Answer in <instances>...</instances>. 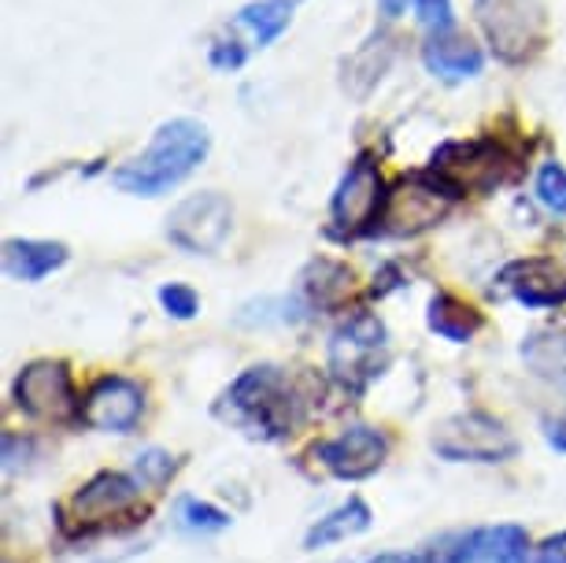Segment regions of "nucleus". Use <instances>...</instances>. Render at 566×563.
<instances>
[{
	"label": "nucleus",
	"instance_id": "4be33fe9",
	"mask_svg": "<svg viewBox=\"0 0 566 563\" xmlns=\"http://www.w3.org/2000/svg\"><path fill=\"white\" fill-rule=\"evenodd\" d=\"M478 560V530H452L433 541H426L397 563H474Z\"/></svg>",
	"mask_w": 566,
	"mask_h": 563
},
{
	"label": "nucleus",
	"instance_id": "2eb2a0df",
	"mask_svg": "<svg viewBox=\"0 0 566 563\" xmlns=\"http://www.w3.org/2000/svg\"><path fill=\"white\" fill-rule=\"evenodd\" d=\"M422 60H426V67L444 82L474 79V74H482V67H485L482 49H478L470 38L455 34V30H448V34H430V41H426V49H422Z\"/></svg>",
	"mask_w": 566,
	"mask_h": 563
},
{
	"label": "nucleus",
	"instance_id": "cd10ccee",
	"mask_svg": "<svg viewBox=\"0 0 566 563\" xmlns=\"http://www.w3.org/2000/svg\"><path fill=\"white\" fill-rule=\"evenodd\" d=\"M419 19L430 34H448L452 30V0H415Z\"/></svg>",
	"mask_w": 566,
	"mask_h": 563
},
{
	"label": "nucleus",
	"instance_id": "7c9ffc66",
	"mask_svg": "<svg viewBox=\"0 0 566 563\" xmlns=\"http://www.w3.org/2000/svg\"><path fill=\"white\" fill-rule=\"evenodd\" d=\"M544 441H548L555 452H566V416L544 419Z\"/></svg>",
	"mask_w": 566,
	"mask_h": 563
},
{
	"label": "nucleus",
	"instance_id": "6e6552de",
	"mask_svg": "<svg viewBox=\"0 0 566 563\" xmlns=\"http://www.w3.org/2000/svg\"><path fill=\"white\" fill-rule=\"evenodd\" d=\"M233 230V205L216 189L193 194L167 216V238L189 257H216Z\"/></svg>",
	"mask_w": 566,
	"mask_h": 563
},
{
	"label": "nucleus",
	"instance_id": "bb28decb",
	"mask_svg": "<svg viewBox=\"0 0 566 563\" xmlns=\"http://www.w3.org/2000/svg\"><path fill=\"white\" fill-rule=\"evenodd\" d=\"M159 304H164V312L175 319H193L200 312V296L189 290V285H178V282H170L159 290Z\"/></svg>",
	"mask_w": 566,
	"mask_h": 563
},
{
	"label": "nucleus",
	"instance_id": "1a4fd4ad",
	"mask_svg": "<svg viewBox=\"0 0 566 563\" xmlns=\"http://www.w3.org/2000/svg\"><path fill=\"white\" fill-rule=\"evenodd\" d=\"M452 194L437 183L433 175L426 178H403L386 194V205H381L378 227L389 238H415V233L437 227L448 211H452Z\"/></svg>",
	"mask_w": 566,
	"mask_h": 563
},
{
	"label": "nucleus",
	"instance_id": "20e7f679",
	"mask_svg": "<svg viewBox=\"0 0 566 563\" xmlns=\"http://www.w3.org/2000/svg\"><path fill=\"white\" fill-rule=\"evenodd\" d=\"M12 400L34 423H52V427L82 423V397L63 359H34V364L19 367L12 382Z\"/></svg>",
	"mask_w": 566,
	"mask_h": 563
},
{
	"label": "nucleus",
	"instance_id": "393cba45",
	"mask_svg": "<svg viewBox=\"0 0 566 563\" xmlns=\"http://www.w3.org/2000/svg\"><path fill=\"white\" fill-rule=\"evenodd\" d=\"M537 200L555 216H566V167L544 164L537 171Z\"/></svg>",
	"mask_w": 566,
	"mask_h": 563
},
{
	"label": "nucleus",
	"instance_id": "9d476101",
	"mask_svg": "<svg viewBox=\"0 0 566 563\" xmlns=\"http://www.w3.org/2000/svg\"><path fill=\"white\" fill-rule=\"evenodd\" d=\"M392 452V441L386 430L367 427V423H356V427H345L334 438L318 441L312 456L315 463L323 467L329 478H340V482H363V478L378 475L386 467Z\"/></svg>",
	"mask_w": 566,
	"mask_h": 563
},
{
	"label": "nucleus",
	"instance_id": "f257e3e1",
	"mask_svg": "<svg viewBox=\"0 0 566 563\" xmlns=\"http://www.w3.org/2000/svg\"><path fill=\"white\" fill-rule=\"evenodd\" d=\"M307 408H312V397L301 386V378H293L277 364H255L241 371L219 400L222 419L263 441H282L293 430H301Z\"/></svg>",
	"mask_w": 566,
	"mask_h": 563
},
{
	"label": "nucleus",
	"instance_id": "7ed1b4c3",
	"mask_svg": "<svg viewBox=\"0 0 566 563\" xmlns=\"http://www.w3.org/2000/svg\"><path fill=\"white\" fill-rule=\"evenodd\" d=\"M386 359H389V334L378 315L356 312L329 334V375L352 393L367 389L381 375Z\"/></svg>",
	"mask_w": 566,
	"mask_h": 563
},
{
	"label": "nucleus",
	"instance_id": "39448f33",
	"mask_svg": "<svg viewBox=\"0 0 566 563\" xmlns=\"http://www.w3.org/2000/svg\"><path fill=\"white\" fill-rule=\"evenodd\" d=\"M433 452L448 463H504L518 452V438L489 411H459L433 430Z\"/></svg>",
	"mask_w": 566,
	"mask_h": 563
},
{
	"label": "nucleus",
	"instance_id": "f03ea898",
	"mask_svg": "<svg viewBox=\"0 0 566 563\" xmlns=\"http://www.w3.org/2000/svg\"><path fill=\"white\" fill-rule=\"evenodd\" d=\"M211 148V134L197 119H170L156 131L153 145L130 164L112 175V183L130 197H164L167 189L186 183L205 164Z\"/></svg>",
	"mask_w": 566,
	"mask_h": 563
},
{
	"label": "nucleus",
	"instance_id": "f8f14e48",
	"mask_svg": "<svg viewBox=\"0 0 566 563\" xmlns=\"http://www.w3.org/2000/svg\"><path fill=\"white\" fill-rule=\"evenodd\" d=\"M381 205H386V183L370 156H359L340 178L334 200H329V219H334V233L340 238H356L378 227Z\"/></svg>",
	"mask_w": 566,
	"mask_h": 563
},
{
	"label": "nucleus",
	"instance_id": "dca6fc26",
	"mask_svg": "<svg viewBox=\"0 0 566 563\" xmlns=\"http://www.w3.org/2000/svg\"><path fill=\"white\" fill-rule=\"evenodd\" d=\"M67 263V246L60 241H34V238H12L4 241V271L19 282H41L52 271Z\"/></svg>",
	"mask_w": 566,
	"mask_h": 563
},
{
	"label": "nucleus",
	"instance_id": "aec40b11",
	"mask_svg": "<svg viewBox=\"0 0 566 563\" xmlns=\"http://www.w3.org/2000/svg\"><path fill=\"white\" fill-rule=\"evenodd\" d=\"M301 290L307 296L312 307H334L348 296L352 290V271L345 263H334V260H315L312 268L304 271L301 279Z\"/></svg>",
	"mask_w": 566,
	"mask_h": 563
},
{
	"label": "nucleus",
	"instance_id": "4468645a",
	"mask_svg": "<svg viewBox=\"0 0 566 563\" xmlns=\"http://www.w3.org/2000/svg\"><path fill=\"white\" fill-rule=\"evenodd\" d=\"M500 285L526 307H559L566 304V268L548 257L515 260L500 271Z\"/></svg>",
	"mask_w": 566,
	"mask_h": 563
},
{
	"label": "nucleus",
	"instance_id": "ddd939ff",
	"mask_svg": "<svg viewBox=\"0 0 566 563\" xmlns=\"http://www.w3.org/2000/svg\"><path fill=\"white\" fill-rule=\"evenodd\" d=\"M145 416L142 382L126 375H101L82 397V423L101 434H134Z\"/></svg>",
	"mask_w": 566,
	"mask_h": 563
},
{
	"label": "nucleus",
	"instance_id": "2f4dec72",
	"mask_svg": "<svg viewBox=\"0 0 566 563\" xmlns=\"http://www.w3.org/2000/svg\"><path fill=\"white\" fill-rule=\"evenodd\" d=\"M381 4V12H386V19H397L403 8H408V0H378Z\"/></svg>",
	"mask_w": 566,
	"mask_h": 563
},
{
	"label": "nucleus",
	"instance_id": "9b49d317",
	"mask_svg": "<svg viewBox=\"0 0 566 563\" xmlns=\"http://www.w3.org/2000/svg\"><path fill=\"white\" fill-rule=\"evenodd\" d=\"M145 482L126 471H97L71 497V519L78 530H108L115 519H130L142 508Z\"/></svg>",
	"mask_w": 566,
	"mask_h": 563
},
{
	"label": "nucleus",
	"instance_id": "b1692460",
	"mask_svg": "<svg viewBox=\"0 0 566 563\" xmlns=\"http://www.w3.org/2000/svg\"><path fill=\"white\" fill-rule=\"evenodd\" d=\"M178 519H181V526L193 530V534H219V530L230 526V515L222 512V508L197 501V497H186V501L178 504Z\"/></svg>",
	"mask_w": 566,
	"mask_h": 563
},
{
	"label": "nucleus",
	"instance_id": "a211bd4d",
	"mask_svg": "<svg viewBox=\"0 0 566 563\" xmlns=\"http://www.w3.org/2000/svg\"><path fill=\"white\" fill-rule=\"evenodd\" d=\"M370 526V508L359 497H348L345 504L329 508V512L318 519V523L307 530L304 549H326V545H340V541L363 534Z\"/></svg>",
	"mask_w": 566,
	"mask_h": 563
},
{
	"label": "nucleus",
	"instance_id": "6ab92c4d",
	"mask_svg": "<svg viewBox=\"0 0 566 563\" xmlns=\"http://www.w3.org/2000/svg\"><path fill=\"white\" fill-rule=\"evenodd\" d=\"M522 364L541 382L566 393V331H533L522 342Z\"/></svg>",
	"mask_w": 566,
	"mask_h": 563
},
{
	"label": "nucleus",
	"instance_id": "c85d7f7f",
	"mask_svg": "<svg viewBox=\"0 0 566 563\" xmlns=\"http://www.w3.org/2000/svg\"><path fill=\"white\" fill-rule=\"evenodd\" d=\"M244 60H249V52H244L241 41L222 38V41L211 45V67H216V71H238Z\"/></svg>",
	"mask_w": 566,
	"mask_h": 563
},
{
	"label": "nucleus",
	"instance_id": "0eeeda50",
	"mask_svg": "<svg viewBox=\"0 0 566 563\" xmlns=\"http://www.w3.org/2000/svg\"><path fill=\"white\" fill-rule=\"evenodd\" d=\"M478 23L500 60L522 63L544 41V8L541 0H474Z\"/></svg>",
	"mask_w": 566,
	"mask_h": 563
},
{
	"label": "nucleus",
	"instance_id": "f3484780",
	"mask_svg": "<svg viewBox=\"0 0 566 563\" xmlns=\"http://www.w3.org/2000/svg\"><path fill=\"white\" fill-rule=\"evenodd\" d=\"M426 323H430V331L437 337H444V342H452V345H463L482 331V312L452 293H433Z\"/></svg>",
	"mask_w": 566,
	"mask_h": 563
},
{
	"label": "nucleus",
	"instance_id": "a878e982",
	"mask_svg": "<svg viewBox=\"0 0 566 563\" xmlns=\"http://www.w3.org/2000/svg\"><path fill=\"white\" fill-rule=\"evenodd\" d=\"M175 456L170 452H164V449H148V452H142L137 456V463H134V471H137V478H142L145 486H164L170 475H175Z\"/></svg>",
	"mask_w": 566,
	"mask_h": 563
},
{
	"label": "nucleus",
	"instance_id": "c756f323",
	"mask_svg": "<svg viewBox=\"0 0 566 563\" xmlns=\"http://www.w3.org/2000/svg\"><path fill=\"white\" fill-rule=\"evenodd\" d=\"M533 563H566V530L555 538H544L533 552Z\"/></svg>",
	"mask_w": 566,
	"mask_h": 563
},
{
	"label": "nucleus",
	"instance_id": "423d86ee",
	"mask_svg": "<svg viewBox=\"0 0 566 563\" xmlns=\"http://www.w3.org/2000/svg\"><path fill=\"white\" fill-rule=\"evenodd\" d=\"M507 153L496 142H448L433 153L430 175L452 197L489 194L507 178Z\"/></svg>",
	"mask_w": 566,
	"mask_h": 563
},
{
	"label": "nucleus",
	"instance_id": "5701e85b",
	"mask_svg": "<svg viewBox=\"0 0 566 563\" xmlns=\"http://www.w3.org/2000/svg\"><path fill=\"white\" fill-rule=\"evenodd\" d=\"M478 560L482 563H530V538L515 523L478 530Z\"/></svg>",
	"mask_w": 566,
	"mask_h": 563
},
{
	"label": "nucleus",
	"instance_id": "412c9836",
	"mask_svg": "<svg viewBox=\"0 0 566 563\" xmlns=\"http://www.w3.org/2000/svg\"><path fill=\"white\" fill-rule=\"evenodd\" d=\"M290 19H293L290 0H255V4H244L238 12V27L249 30L255 45L263 49L290 30Z\"/></svg>",
	"mask_w": 566,
	"mask_h": 563
}]
</instances>
